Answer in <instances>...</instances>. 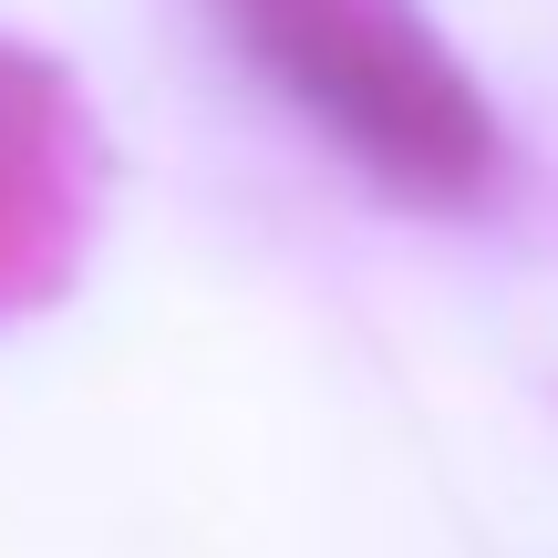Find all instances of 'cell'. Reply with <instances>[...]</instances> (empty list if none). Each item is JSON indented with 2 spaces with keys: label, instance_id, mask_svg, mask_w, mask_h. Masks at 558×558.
<instances>
[{
  "label": "cell",
  "instance_id": "1",
  "mask_svg": "<svg viewBox=\"0 0 558 558\" xmlns=\"http://www.w3.org/2000/svg\"><path fill=\"white\" fill-rule=\"evenodd\" d=\"M248 52L311 124H331L341 156L414 197H476L497 166V114L456 73L414 0H228Z\"/></svg>",
  "mask_w": 558,
  "mask_h": 558
},
{
  "label": "cell",
  "instance_id": "2",
  "mask_svg": "<svg viewBox=\"0 0 558 558\" xmlns=\"http://www.w3.org/2000/svg\"><path fill=\"white\" fill-rule=\"evenodd\" d=\"M32 197H41V124L11 114V62H0V239L32 218Z\"/></svg>",
  "mask_w": 558,
  "mask_h": 558
}]
</instances>
